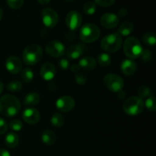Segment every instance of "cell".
<instances>
[{
  "instance_id": "1",
  "label": "cell",
  "mask_w": 156,
  "mask_h": 156,
  "mask_svg": "<svg viewBox=\"0 0 156 156\" xmlns=\"http://www.w3.org/2000/svg\"><path fill=\"white\" fill-rule=\"evenodd\" d=\"M21 109L19 100L12 94H5L0 98V114L12 117L18 114Z\"/></svg>"
},
{
  "instance_id": "2",
  "label": "cell",
  "mask_w": 156,
  "mask_h": 156,
  "mask_svg": "<svg viewBox=\"0 0 156 156\" xmlns=\"http://www.w3.org/2000/svg\"><path fill=\"white\" fill-rule=\"evenodd\" d=\"M123 51L126 56L131 59H135L141 56L143 51V46L135 37H129L123 44Z\"/></svg>"
},
{
  "instance_id": "3",
  "label": "cell",
  "mask_w": 156,
  "mask_h": 156,
  "mask_svg": "<svg viewBox=\"0 0 156 156\" xmlns=\"http://www.w3.org/2000/svg\"><path fill=\"white\" fill-rule=\"evenodd\" d=\"M43 56L42 48L37 44L28 45L23 52L22 57L24 63L27 66L36 65Z\"/></svg>"
},
{
  "instance_id": "4",
  "label": "cell",
  "mask_w": 156,
  "mask_h": 156,
  "mask_svg": "<svg viewBox=\"0 0 156 156\" xmlns=\"http://www.w3.org/2000/svg\"><path fill=\"white\" fill-rule=\"evenodd\" d=\"M122 45L121 36L118 34H110L104 37L101 42V47L105 51L108 53H115L118 51Z\"/></svg>"
},
{
  "instance_id": "5",
  "label": "cell",
  "mask_w": 156,
  "mask_h": 156,
  "mask_svg": "<svg viewBox=\"0 0 156 156\" xmlns=\"http://www.w3.org/2000/svg\"><path fill=\"white\" fill-rule=\"evenodd\" d=\"M144 106L143 99L133 96L126 99L123 105V111L129 116H137L143 112Z\"/></svg>"
},
{
  "instance_id": "6",
  "label": "cell",
  "mask_w": 156,
  "mask_h": 156,
  "mask_svg": "<svg viewBox=\"0 0 156 156\" xmlns=\"http://www.w3.org/2000/svg\"><path fill=\"white\" fill-rule=\"evenodd\" d=\"M101 31L98 27L93 24H86L83 25L79 32V37L82 41L85 43H93L100 37Z\"/></svg>"
},
{
  "instance_id": "7",
  "label": "cell",
  "mask_w": 156,
  "mask_h": 156,
  "mask_svg": "<svg viewBox=\"0 0 156 156\" xmlns=\"http://www.w3.org/2000/svg\"><path fill=\"white\" fill-rule=\"evenodd\" d=\"M104 84L105 87L112 92L118 93L122 91L124 86V82L120 76L113 73L107 74L104 78Z\"/></svg>"
},
{
  "instance_id": "8",
  "label": "cell",
  "mask_w": 156,
  "mask_h": 156,
  "mask_svg": "<svg viewBox=\"0 0 156 156\" xmlns=\"http://www.w3.org/2000/svg\"><path fill=\"white\" fill-rule=\"evenodd\" d=\"M43 23L47 27H53L59 21V15L54 9L51 8H46L41 13Z\"/></svg>"
},
{
  "instance_id": "9",
  "label": "cell",
  "mask_w": 156,
  "mask_h": 156,
  "mask_svg": "<svg viewBox=\"0 0 156 156\" xmlns=\"http://www.w3.org/2000/svg\"><path fill=\"white\" fill-rule=\"evenodd\" d=\"M46 52L53 57H61L65 54V46L62 42L58 41H50L46 45Z\"/></svg>"
},
{
  "instance_id": "10",
  "label": "cell",
  "mask_w": 156,
  "mask_h": 156,
  "mask_svg": "<svg viewBox=\"0 0 156 156\" xmlns=\"http://www.w3.org/2000/svg\"><path fill=\"white\" fill-rule=\"evenodd\" d=\"M82 22L81 14L77 11H71L69 12L66 18V24L71 30H75L79 28Z\"/></svg>"
},
{
  "instance_id": "11",
  "label": "cell",
  "mask_w": 156,
  "mask_h": 156,
  "mask_svg": "<svg viewBox=\"0 0 156 156\" xmlns=\"http://www.w3.org/2000/svg\"><path fill=\"white\" fill-rule=\"evenodd\" d=\"M75 101L71 96L63 95L57 99L56 102V108L62 112H69L74 108Z\"/></svg>"
},
{
  "instance_id": "12",
  "label": "cell",
  "mask_w": 156,
  "mask_h": 156,
  "mask_svg": "<svg viewBox=\"0 0 156 156\" xmlns=\"http://www.w3.org/2000/svg\"><path fill=\"white\" fill-rule=\"evenodd\" d=\"M100 21L103 27L108 29H112L118 25L120 19L116 14L108 12L105 13L101 17Z\"/></svg>"
},
{
  "instance_id": "13",
  "label": "cell",
  "mask_w": 156,
  "mask_h": 156,
  "mask_svg": "<svg viewBox=\"0 0 156 156\" xmlns=\"http://www.w3.org/2000/svg\"><path fill=\"white\" fill-rule=\"evenodd\" d=\"M5 67L6 69L12 74H18L22 69V62L19 58L12 56L6 59Z\"/></svg>"
},
{
  "instance_id": "14",
  "label": "cell",
  "mask_w": 156,
  "mask_h": 156,
  "mask_svg": "<svg viewBox=\"0 0 156 156\" xmlns=\"http://www.w3.org/2000/svg\"><path fill=\"white\" fill-rule=\"evenodd\" d=\"M23 120L26 122V123H29V124H35L37 123L41 118V114H40L39 111L37 109L33 108H26L22 114Z\"/></svg>"
},
{
  "instance_id": "15",
  "label": "cell",
  "mask_w": 156,
  "mask_h": 156,
  "mask_svg": "<svg viewBox=\"0 0 156 156\" xmlns=\"http://www.w3.org/2000/svg\"><path fill=\"white\" fill-rule=\"evenodd\" d=\"M56 70L54 65L50 62H46L42 66L40 71L41 78L45 81H50L56 76Z\"/></svg>"
},
{
  "instance_id": "16",
  "label": "cell",
  "mask_w": 156,
  "mask_h": 156,
  "mask_svg": "<svg viewBox=\"0 0 156 156\" xmlns=\"http://www.w3.org/2000/svg\"><path fill=\"white\" fill-rule=\"evenodd\" d=\"M85 47L82 44H73L69 46L66 50V55L69 58L72 59H79L85 53Z\"/></svg>"
},
{
  "instance_id": "17",
  "label": "cell",
  "mask_w": 156,
  "mask_h": 156,
  "mask_svg": "<svg viewBox=\"0 0 156 156\" xmlns=\"http://www.w3.org/2000/svg\"><path fill=\"white\" fill-rule=\"evenodd\" d=\"M137 69L136 63L132 59H124L121 63L122 73L126 76H132Z\"/></svg>"
},
{
  "instance_id": "18",
  "label": "cell",
  "mask_w": 156,
  "mask_h": 156,
  "mask_svg": "<svg viewBox=\"0 0 156 156\" xmlns=\"http://www.w3.org/2000/svg\"><path fill=\"white\" fill-rule=\"evenodd\" d=\"M79 66L83 69L91 71L96 68V60L91 56H85L79 60Z\"/></svg>"
},
{
  "instance_id": "19",
  "label": "cell",
  "mask_w": 156,
  "mask_h": 156,
  "mask_svg": "<svg viewBox=\"0 0 156 156\" xmlns=\"http://www.w3.org/2000/svg\"><path fill=\"white\" fill-rule=\"evenodd\" d=\"M41 101V97L37 92H30L24 97L23 104L25 106H35L38 105Z\"/></svg>"
},
{
  "instance_id": "20",
  "label": "cell",
  "mask_w": 156,
  "mask_h": 156,
  "mask_svg": "<svg viewBox=\"0 0 156 156\" xmlns=\"http://www.w3.org/2000/svg\"><path fill=\"white\" fill-rule=\"evenodd\" d=\"M134 26L131 21H125L123 22L117 30V33L120 36L127 37L133 31Z\"/></svg>"
},
{
  "instance_id": "21",
  "label": "cell",
  "mask_w": 156,
  "mask_h": 156,
  "mask_svg": "<svg viewBox=\"0 0 156 156\" xmlns=\"http://www.w3.org/2000/svg\"><path fill=\"white\" fill-rule=\"evenodd\" d=\"M41 139H42V141L44 144L47 145V146H52L56 143V136L54 132L50 130V129H46L42 133Z\"/></svg>"
},
{
  "instance_id": "22",
  "label": "cell",
  "mask_w": 156,
  "mask_h": 156,
  "mask_svg": "<svg viewBox=\"0 0 156 156\" xmlns=\"http://www.w3.org/2000/svg\"><path fill=\"white\" fill-rule=\"evenodd\" d=\"M5 143L8 147L12 149L17 147L19 143V137L15 133H9L5 138Z\"/></svg>"
},
{
  "instance_id": "23",
  "label": "cell",
  "mask_w": 156,
  "mask_h": 156,
  "mask_svg": "<svg viewBox=\"0 0 156 156\" xmlns=\"http://www.w3.org/2000/svg\"><path fill=\"white\" fill-rule=\"evenodd\" d=\"M50 121H51L53 126H54L56 128H59L64 124L65 119H64V117L62 114H59V113H56L51 117Z\"/></svg>"
},
{
  "instance_id": "24",
  "label": "cell",
  "mask_w": 156,
  "mask_h": 156,
  "mask_svg": "<svg viewBox=\"0 0 156 156\" xmlns=\"http://www.w3.org/2000/svg\"><path fill=\"white\" fill-rule=\"evenodd\" d=\"M21 79L25 83L31 82L34 79V73L31 69L28 67L24 68L21 73Z\"/></svg>"
},
{
  "instance_id": "25",
  "label": "cell",
  "mask_w": 156,
  "mask_h": 156,
  "mask_svg": "<svg viewBox=\"0 0 156 156\" xmlns=\"http://www.w3.org/2000/svg\"><path fill=\"white\" fill-rule=\"evenodd\" d=\"M98 62L101 66L108 67L111 63V57L109 54L106 53H101L98 57Z\"/></svg>"
},
{
  "instance_id": "26",
  "label": "cell",
  "mask_w": 156,
  "mask_h": 156,
  "mask_svg": "<svg viewBox=\"0 0 156 156\" xmlns=\"http://www.w3.org/2000/svg\"><path fill=\"white\" fill-rule=\"evenodd\" d=\"M143 42L147 46H153L156 43V35L154 32H147L143 37Z\"/></svg>"
},
{
  "instance_id": "27",
  "label": "cell",
  "mask_w": 156,
  "mask_h": 156,
  "mask_svg": "<svg viewBox=\"0 0 156 156\" xmlns=\"http://www.w3.org/2000/svg\"><path fill=\"white\" fill-rule=\"evenodd\" d=\"M138 95L139 98H140L141 99L147 98L152 95V91L149 87L146 86V85H142L138 89Z\"/></svg>"
},
{
  "instance_id": "28",
  "label": "cell",
  "mask_w": 156,
  "mask_h": 156,
  "mask_svg": "<svg viewBox=\"0 0 156 156\" xmlns=\"http://www.w3.org/2000/svg\"><path fill=\"white\" fill-rule=\"evenodd\" d=\"M96 9H97L96 8V4L91 1L87 2L83 5L84 13L88 15H91L94 14V12H96Z\"/></svg>"
},
{
  "instance_id": "29",
  "label": "cell",
  "mask_w": 156,
  "mask_h": 156,
  "mask_svg": "<svg viewBox=\"0 0 156 156\" xmlns=\"http://www.w3.org/2000/svg\"><path fill=\"white\" fill-rule=\"evenodd\" d=\"M22 88V84L18 81H12L7 85V89L12 92H18Z\"/></svg>"
},
{
  "instance_id": "30",
  "label": "cell",
  "mask_w": 156,
  "mask_h": 156,
  "mask_svg": "<svg viewBox=\"0 0 156 156\" xmlns=\"http://www.w3.org/2000/svg\"><path fill=\"white\" fill-rule=\"evenodd\" d=\"M144 105L147 108V109L150 111H155L156 110V101L155 97L153 95L147 98Z\"/></svg>"
},
{
  "instance_id": "31",
  "label": "cell",
  "mask_w": 156,
  "mask_h": 156,
  "mask_svg": "<svg viewBox=\"0 0 156 156\" xmlns=\"http://www.w3.org/2000/svg\"><path fill=\"white\" fill-rule=\"evenodd\" d=\"M9 127L14 131H20L23 128V123L20 120H14L10 122Z\"/></svg>"
},
{
  "instance_id": "32",
  "label": "cell",
  "mask_w": 156,
  "mask_h": 156,
  "mask_svg": "<svg viewBox=\"0 0 156 156\" xmlns=\"http://www.w3.org/2000/svg\"><path fill=\"white\" fill-rule=\"evenodd\" d=\"M75 81L77 84L80 85H85L87 82V77L84 73H76V76H75Z\"/></svg>"
},
{
  "instance_id": "33",
  "label": "cell",
  "mask_w": 156,
  "mask_h": 156,
  "mask_svg": "<svg viewBox=\"0 0 156 156\" xmlns=\"http://www.w3.org/2000/svg\"><path fill=\"white\" fill-rule=\"evenodd\" d=\"M7 3L12 9H18L24 4V0H7Z\"/></svg>"
},
{
  "instance_id": "34",
  "label": "cell",
  "mask_w": 156,
  "mask_h": 156,
  "mask_svg": "<svg viewBox=\"0 0 156 156\" xmlns=\"http://www.w3.org/2000/svg\"><path fill=\"white\" fill-rule=\"evenodd\" d=\"M143 62H149L152 59V53L149 50H143L141 56Z\"/></svg>"
},
{
  "instance_id": "35",
  "label": "cell",
  "mask_w": 156,
  "mask_h": 156,
  "mask_svg": "<svg viewBox=\"0 0 156 156\" xmlns=\"http://www.w3.org/2000/svg\"><path fill=\"white\" fill-rule=\"evenodd\" d=\"M116 0H94L96 4L102 7H109L114 4Z\"/></svg>"
},
{
  "instance_id": "36",
  "label": "cell",
  "mask_w": 156,
  "mask_h": 156,
  "mask_svg": "<svg viewBox=\"0 0 156 156\" xmlns=\"http://www.w3.org/2000/svg\"><path fill=\"white\" fill-rule=\"evenodd\" d=\"M8 129H9V126L6 121L0 117V135L5 133L8 131Z\"/></svg>"
},
{
  "instance_id": "37",
  "label": "cell",
  "mask_w": 156,
  "mask_h": 156,
  "mask_svg": "<svg viewBox=\"0 0 156 156\" xmlns=\"http://www.w3.org/2000/svg\"><path fill=\"white\" fill-rule=\"evenodd\" d=\"M58 65L62 69H67L69 66V62L66 59H61L58 62Z\"/></svg>"
},
{
  "instance_id": "38",
  "label": "cell",
  "mask_w": 156,
  "mask_h": 156,
  "mask_svg": "<svg viewBox=\"0 0 156 156\" xmlns=\"http://www.w3.org/2000/svg\"><path fill=\"white\" fill-rule=\"evenodd\" d=\"M127 15V10L125 8H121L118 10V17H121V18H123V17L126 16Z\"/></svg>"
},
{
  "instance_id": "39",
  "label": "cell",
  "mask_w": 156,
  "mask_h": 156,
  "mask_svg": "<svg viewBox=\"0 0 156 156\" xmlns=\"http://www.w3.org/2000/svg\"><path fill=\"white\" fill-rule=\"evenodd\" d=\"M66 37L67 41H73V40L75 39V34H74V33H73V32H72V31L68 32V33L66 34Z\"/></svg>"
},
{
  "instance_id": "40",
  "label": "cell",
  "mask_w": 156,
  "mask_h": 156,
  "mask_svg": "<svg viewBox=\"0 0 156 156\" xmlns=\"http://www.w3.org/2000/svg\"><path fill=\"white\" fill-rule=\"evenodd\" d=\"M80 69L81 68L79 67V65H77V64H73V65H72L71 66V71L74 73H79Z\"/></svg>"
},
{
  "instance_id": "41",
  "label": "cell",
  "mask_w": 156,
  "mask_h": 156,
  "mask_svg": "<svg viewBox=\"0 0 156 156\" xmlns=\"http://www.w3.org/2000/svg\"><path fill=\"white\" fill-rule=\"evenodd\" d=\"M0 156H11L9 151L4 149H0Z\"/></svg>"
},
{
  "instance_id": "42",
  "label": "cell",
  "mask_w": 156,
  "mask_h": 156,
  "mask_svg": "<svg viewBox=\"0 0 156 156\" xmlns=\"http://www.w3.org/2000/svg\"><path fill=\"white\" fill-rule=\"evenodd\" d=\"M37 1L41 3V4L45 5V4H47V3L50 2L51 1V0H37Z\"/></svg>"
},
{
  "instance_id": "43",
  "label": "cell",
  "mask_w": 156,
  "mask_h": 156,
  "mask_svg": "<svg viewBox=\"0 0 156 156\" xmlns=\"http://www.w3.org/2000/svg\"><path fill=\"white\" fill-rule=\"evenodd\" d=\"M3 90H4V85H3L2 82L1 81H0V94H1L2 93Z\"/></svg>"
},
{
  "instance_id": "44",
  "label": "cell",
  "mask_w": 156,
  "mask_h": 156,
  "mask_svg": "<svg viewBox=\"0 0 156 156\" xmlns=\"http://www.w3.org/2000/svg\"><path fill=\"white\" fill-rule=\"evenodd\" d=\"M2 17H3V11H2V9L0 8V20L2 18Z\"/></svg>"
},
{
  "instance_id": "45",
  "label": "cell",
  "mask_w": 156,
  "mask_h": 156,
  "mask_svg": "<svg viewBox=\"0 0 156 156\" xmlns=\"http://www.w3.org/2000/svg\"><path fill=\"white\" fill-rule=\"evenodd\" d=\"M66 1H67V2H71V1H73V0H66Z\"/></svg>"
}]
</instances>
